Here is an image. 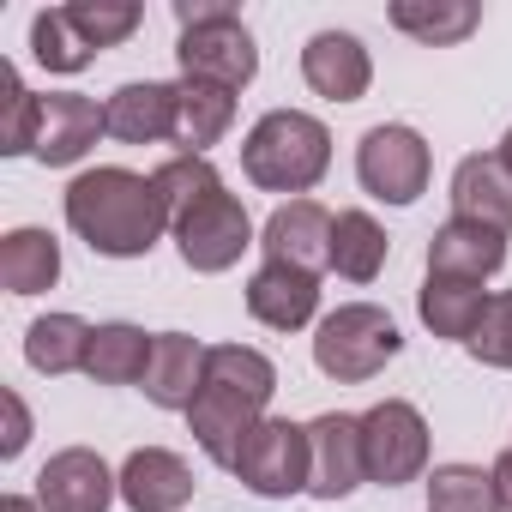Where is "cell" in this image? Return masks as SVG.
Instances as JSON below:
<instances>
[{"instance_id":"2","label":"cell","mask_w":512,"mask_h":512,"mask_svg":"<svg viewBox=\"0 0 512 512\" xmlns=\"http://www.w3.org/2000/svg\"><path fill=\"white\" fill-rule=\"evenodd\" d=\"M272 392H278V368H272L266 350H253V344H211L199 398H193V410H187V428H193L199 452L229 470L241 434H247L253 422H266Z\"/></svg>"},{"instance_id":"37","label":"cell","mask_w":512,"mask_h":512,"mask_svg":"<svg viewBox=\"0 0 512 512\" xmlns=\"http://www.w3.org/2000/svg\"><path fill=\"white\" fill-rule=\"evenodd\" d=\"M500 163L512 169V127H506V139H500Z\"/></svg>"},{"instance_id":"33","label":"cell","mask_w":512,"mask_h":512,"mask_svg":"<svg viewBox=\"0 0 512 512\" xmlns=\"http://www.w3.org/2000/svg\"><path fill=\"white\" fill-rule=\"evenodd\" d=\"M482 368H512V290H500V296H488V314H482V326H476V338L464 344Z\"/></svg>"},{"instance_id":"20","label":"cell","mask_w":512,"mask_h":512,"mask_svg":"<svg viewBox=\"0 0 512 512\" xmlns=\"http://www.w3.org/2000/svg\"><path fill=\"white\" fill-rule=\"evenodd\" d=\"M205 344L187 338V332H157V350H151V368H145V398L157 410H193L199 398V380H205Z\"/></svg>"},{"instance_id":"19","label":"cell","mask_w":512,"mask_h":512,"mask_svg":"<svg viewBox=\"0 0 512 512\" xmlns=\"http://www.w3.org/2000/svg\"><path fill=\"white\" fill-rule=\"evenodd\" d=\"M452 217L488 223L500 235H512V169L500 163V151H470L452 169Z\"/></svg>"},{"instance_id":"8","label":"cell","mask_w":512,"mask_h":512,"mask_svg":"<svg viewBox=\"0 0 512 512\" xmlns=\"http://www.w3.org/2000/svg\"><path fill=\"white\" fill-rule=\"evenodd\" d=\"M428 175H434V151L416 127L404 121H380L362 133L356 145V181L368 199L380 205H416L428 193Z\"/></svg>"},{"instance_id":"15","label":"cell","mask_w":512,"mask_h":512,"mask_svg":"<svg viewBox=\"0 0 512 512\" xmlns=\"http://www.w3.org/2000/svg\"><path fill=\"white\" fill-rule=\"evenodd\" d=\"M332 211L320 199H284L266 229H260V247L266 260H284V266H302V272H320L332 266Z\"/></svg>"},{"instance_id":"16","label":"cell","mask_w":512,"mask_h":512,"mask_svg":"<svg viewBox=\"0 0 512 512\" xmlns=\"http://www.w3.org/2000/svg\"><path fill=\"white\" fill-rule=\"evenodd\" d=\"M247 314L260 326H272V332H302L320 314V272L266 260L260 272L247 278Z\"/></svg>"},{"instance_id":"4","label":"cell","mask_w":512,"mask_h":512,"mask_svg":"<svg viewBox=\"0 0 512 512\" xmlns=\"http://www.w3.org/2000/svg\"><path fill=\"white\" fill-rule=\"evenodd\" d=\"M181 19V79L193 85H217V91H247L253 73H260V49H253V31L241 25V13L229 0H175Z\"/></svg>"},{"instance_id":"13","label":"cell","mask_w":512,"mask_h":512,"mask_svg":"<svg viewBox=\"0 0 512 512\" xmlns=\"http://www.w3.org/2000/svg\"><path fill=\"white\" fill-rule=\"evenodd\" d=\"M302 79L326 103H362L374 85V55L356 31H314L302 49Z\"/></svg>"},{"instance_id":"28","label":"cell","mask_w":512,"mask_h":512,"mask_svg":"<svg viewBox=\"0 0 512 512\" xmlns=\"http://www.w3.org/2000/svg\"><path fill=\"white\" fill-rule=\"evenodd\" d=\"M428 512H506V506H500L494 470H482V464H434Z\"/></svg>"},{"instance_id":"5","label":"cell","mask_w":512,"mask_h":512,"mask_svg":"<svg viewBox=\"0 0 512 512\" xmlns=\"http://www.w3.org/2000/svg\"><path fill=\"white\" fill-rule=\"evenodd\" d=\"M398 350H404L398 320L386 308H374V302H344L314 326V368L326 380H338V386L374 380Z\"/></svg>"},{"instance_id":"6","label":"cell","mask_w":512,"mask_h":512,"mask_svg":"<svg viewBox=\"0 0 512 512\" xmlns=\"http://www.w3.org/2000/svg\"><path fill=\"white\" fill-rule=\"evenodd\" d=\"M169 235H175V247H181V266L199 272V278L229 272L247 247H260V241H253L247 205H241L223 181H211L199 199H187V205L169 217Z\"/></svg>"},{"instance_id":"26","label":"cell","mask_w":512,"mask_h":512,"mask_svg":"<svg viewBox=\"0 0 512 512\" xmlns=\"http://www.w3.org/2000/svg\"><path fill=\"white\" fill-rule=\"evenodd\" d=\"M85 350H91V326H85L79 314H43V320H31V332H25V362H31L37 374H49V380L85 374Z\"/></svg>"},{"instance_id":"21","label":"cell","mask_w":512,"mask_h":512,"mask_svg":"<svg viewBox=\"0 0 512 512\" xmlns=\"http://www.w3.org/2000/svg\"><path fill=\"white\" fill-rule=\"evenodd\" d=\"M416 314H422V326H428L434 338L470 344L476 326H482V314H488V290L470 284V278H434V272H428L422 290H416Z\"/></svg>"},{"instance_id":"22","label":"cell","mask_w":512,"mask_h":512,"mask_svg":"<svg viewBox=\"0 0 512 512\" xmlns=\"http://www.w3.org/2000/svg\"><path fill=\"white\" fill-rule=\"evenodd\" d=\"M151 350L157 338L133 320H103L91 326V350H85V374L97 386H145V368H151Z\"/></svg>"},{"instance_id":"11","label":"cell","mask_w":512,"mask_h":512,"mask_svg":"<svg viewBox=\"0 0 512 512\" xmlns=\"http://www.w3.org/2000/svg\"><path fill=\"white\" fill-rule=\"evenodd\" d=\"M308 452H314V470H308V494H314V500H350V494L368 482L362 416H344V410L314 416V422H308Z\"/></svg>"},{"instance_id":"17","label":"cell","mask_w":512,"mask_h":512,"mask_svg":"<svg viewBox=\"0 0 512 512\" xmlns=\"http://www.w3.org/2000/svg\"><path fill=\"white\" fill-rule=\"evenodd\" d=\"M103 115H109V139H121V145H163L181 127V85L133 79L103 103Z\"/></svg>"},{"instance_id":"32","label":"cell","mask_w":512,"mask_h":512,"mask_svg":"<svg viewBox=\"0 0 512 512\" xmlns=\"http://www.w3.org/2000/svg\"><path fill=\"white\" fill-rule=\"evenodd\" d=\"M151 181H157V193H163V205H169V217H175L187 199H199V193H205L211 181H223V175L211 169V157H187V151H175Z\"/></svg>"},{"instance_id":"27","label":"cell","mask_w":512,"mask_h":512,"mask_svg":"<svg viewBox=\"0 0 512 512\" xmlns=\"http://www.w3.org/2000/svg\"><path fill=\"white\" fill-rule=\"evenodd\" d=\"M229 127H235V91L181 79V127H175V145H181L187 157H205Z\"/></svg>"},{"instance_id":"36","label":"cell","mask_w":512,"mask_h":512,"mask_svg":"<svg viewBox=\"0 0 512 512\" xmlns=\"http://www.w3.org/2000/svg\"><path fill=\"white\" fill-rule=\"evenodd\" d=\"M0 512H43V506H37V494H7V500H0Z\"/></svg>"},{"instance_id":"10","label":"cell","mask_w":512,"mask_h":512,"mask_svg":"<svg viewBox=\"0 0 512 512\" xmlns=\"http://www.w3.org/2000/svg\"><path fill=\"white\" fill-rule=\"evenodd\" d=\"M115 500H121V470H109V458L91 446H67L37 470L43 512H109Z\"/></svg>"},{"instance_id":"14","label":"cell","mask_w":512,"mask_h":512,"mask_svg":"<svg viewBox=\"0 0 512 512\" xmlns=\"http://www.w3.org/2000/svg\"><path fill=\"white\" fill-rule=\"evenodd\" d=\"M193 464L169 446H133L121 464V506L127 512H181L193 500Z\"/></svg>"},{"instance_id":"35","label":"cell","mask_w":512,"mask_h":512,"mask_svg":"<svg viewBox=\"0 0 512 512\" xmlns=\"http://www.w3.org/2000/svg\"><path fill=\"white\" fill-rule=\"evenodd\" d=\"M494 488H500V506L512 512V446H506V452L494 458Z\"/></svg>"},{"instance_id":"1","label":"cell","mask_w":512,"mask_h":512,"mask_svg":"<svg viewBox=\"0 0 512 512\" xmlns=\"http://www.w3.org/2000/svg\"><path fill=\"white\" fill-rule=\"evenodd\" d=\"M67 229L103 260H145L169 229V205L151 175L103 163L67 181Z\"/></svg>"},{"instance_id":"25","label":"cell","mask_w":512,"mask_h":512,"mask_svg":"<svg viewBox=\"0 0 512 512\" xmlns=\"http://www.w3.org/2000/svg\"><path fill=\"white\" fill-rule=\"evenodd\" d=\"M386 260H392L386 229L368 211H338V223H332V272L344 284H374L386 272Z\"/></svg>"},{"instance_id":"7","label":"cell","mask_w":512,"mask_h":512,"mask_svg":"<svg viewBox=\"0 0 512 512\" xmlns=\"http://www.w3.org/2000/svg\"><path fill=\"white\" fill-rule=\"evenodd\" d=\"M308 470H314V452H308V422H290V416H266L253 422L229 458V476L260 494V500H290V494H308Z\"/></svg>"},{"instance_id":"18","label":"cell","mask_w":512,"mask_h":512,"mask_svg":"<svg viewBox=\"0 0 512 512\" xmlns=\"http://www.w3.org/2000/svg\"><path fill=\"white\" fill-rule=\"evenodd\" d=\"M506 266V235L488 229V223H470V217H446L434 235H428V272L434 278H494Z\"/></svg>"},{"instance_id":"3","label":"cell","mask_w":512,"mask_h":512,"mask_svg":"<svg viewBox=\"0 0 512 512\" xmlns=\"http://www.w3.org/2000/svg\"><path fill=\"white\" fill-rule=\"evenodd\" d=\"M332 169V133L308 109H272L241 139V175L260 193H296L308 199Z\"/></svg>"},{"instance_id":"31","label":"cell","mask_w":512,"mask_h":512,"mask_svg":"<svg viewBox=\"0 0 512 512\" xmlns=\"http://www.w3.org/2000/svg\"><path fill=\"white\" fill-rule=\"evenodd\" d=\"M67 19L79 25V37L103 55V49H115V43H127L133 31H139V0H73L67 7Z\"/></svg>"},{"instance_id":"23","label":"cell","mask_w":512,"mask_h":512,"mask_svg":"<svg viewBox=\"0 0 512 512\" xmlns=\"http://www.w3.org/2000/svg\"><path fill=\"white\" fill-rule=\"evenodd\" d=\"M0 284L13 296H43L61 284V241L37 223L0 235Z\"/></svg>"},{"instance_id":"9","label":"cell","mask_w":512,"mask_h":512,"mask_svg":"<svg viewBox=\"0 0 512 512\" xmlns=\"http://www.w3.org/2000/svg\"><path fill=\"white\" fill-rule=\"evenodd\" d=\"M362 458H368V482L380 488H404L428 470V422L410 398H380L374 410H362Z\"/></svg>"},{"instance_id":"30","label":"cell","mask_w":512,"mask_h":512,"mask_svg":"<svg viewBox=\"0 0 512 512\" xmlns=\"http://www.w3.org/2000/svg\"><path fill=\"white\" fill-rule=\"evenodd\" d=\"M37 115H43V97L25 91L19 67H0V157L37 151Z\"/></svg>"},{"instance_id":"34","label":"cell","mask_w":512,"mask_h":512,"mask_svg":"<svg viewBox=\"0 0 512 512\" xmlns=\"http://www.w3.org/2000/svg\"><path fill=\"white\" fill-rule=\"evenodd\" d=\"M0 404H7V440H0V458H19L25 440H31V410L19 392H0Z\"/></svg>"},{"instance_id":"29","label":"cell","mask_w":512,"mask_h":512,"mask_svg":"<svg viewBox=\"0 0 512 512\" xmlns=\"http://www.w3.org/2000/svg\"><path fill=\"white\" fill-rule=\"evenodd\" d=\"M31 55H37V67H49V73H85V67L97 61V49L79 37V25L67 19V7H49V13L31 19Z\"/></svg>"},{"instance_id":"24","label":"cell","mask_w":512,"mask_h":512,"mask_svg":"<svg viewBox=\"0 0 512 512\" xmlns=\"http://www.w3.org/2000/svg\"><path fill=\"white\" fill-rule=\"evenodd\" d=\"M386 19H392V31L416 37L422 49H452L482 25V7L476 0H392Z\"/></svg>"},{"instance_id":"12","label":"cell","mask_w":512,"mask_h":512,"mask_svg":"<svg viewBox=\"0 0 512 512\" xmlns=\"http://www.w3.org/2000/svg\"><path fill=\"white\" fill-rule=\"evenodd\" d=\"M109 133V115L103 103H91L85 91H49L43 97V115H37V163L43 169H73L85 163V151Z\"/></svg>"}]
</instances>
